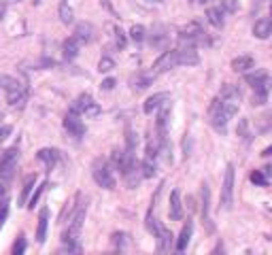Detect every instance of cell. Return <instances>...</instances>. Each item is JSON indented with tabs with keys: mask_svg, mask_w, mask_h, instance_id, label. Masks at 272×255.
<instances>
[{
	"mask_svg": "<svg viewBox=\"0 0 272 255\" xmlns=\"http://www.w3.org/2000/svg\"><path fill=\"white\" fill-rule=\"evenodd\" d=\"M168 115H170V105H162V111L157 115V138L164 140L166 138V121H168Z\"/></svg>",
	"mask_w": 272,
	"mask_h": 255,
	"instance_id": "d6986e66",
	"label": "cell"
},
{
	"mask_svg": "<svg viewBox=\"0 0 272 255\" xmlns=\"http://www.w3.org/2000/svg\"><path fill=\"white\" fill-rule=\"evenodd\" d=\"M17 160H19V149L17 147L7 149L5 153H0V168L3 166H13V164H17Z\"/></svg>",
	"mask_w": 272,
	"mask_h": 255,
	"instance_id": "603a6c76",
	"label": "cell"
},
{
	"mask_svg": "<svg viewBox=\"0 0 272 255\" xmlns=\"http://www.w3.org/2000/svg\"><path fill=\"white\" fill-rule=\"evenodd\" d=\"M232 204H234V164H228L224 175V187H221V207L230 211Z\"/></svg>",
	"mask_w": 272,
	"mask_h": 255,
	"instance_id": "277c9868",
	"label": "cell"
},
{
	"mask_svg": "<svg viewBox=\"0 0 272 255\" xmlns=\"http://www.w3.org/2000/svg\"><path fill=\"white\" fill-rule=\"evenodd\" d=\"M79 47H81V43L75 38V36H70L66 38L64 43H62V51H64V58L66 60H75L79 56Z\"/></svg>",
	"mask_w": 272,
	"mask_h": 255,
	"instance_id": "ffe728a7",
	"label": "cell"
},
{
	"mask_svg": "<svg viewBox=\"0 0 272 255\" xmlns=\"http://www.w3.org/2000/svg\"><path fill=\"white\" fill-rule=\"evenodd\" d=\"M145 36H147V30H145V26H132V30H130V38L134 40V43H143L145 40Z\"/></svg>",
	"mask_w": 272,
	"mask_h": 255,
	"instance_id": "4dcf8cb0",
	"label": "cell"
},
{
	"mask_svg": "<svg viewBox=\"0 0 272 255\" xmlns=\"http://www.w3.org/2000/svg\"><path fill=\"white\" fill-rule=\"evenodd\" d=\"M253 66H255V60L251 56H238L232 60V70H234V73H245V70L253 68Z\"/></svg>",
	"mask_w": 272,
	"mask_h": 255,
	"instance_id": "ac0fdd59",
	"label": "cell"
},
{
	"mask_svg": "<svg viewBox=\"0 0 272 255\" xmlns=\"http://www.w3.org/2000/svg\"><path fill=\"white\" fill-rule=\"evenodd\" d=\"M100 87H102L104 91H111V89L115 87V79H111V77H108V79H104V81H102V85H100Z\"/></svg>",
	"mask_w": 272,
	"mask_h": 255,
	"instance_id": "7bdbcfd3",
	"label": "cell"
},
{
	"mask_svg": "<svg viewBox=\"0 0 272 255\" xmlns=\"http://www.w3.org/2000/svg\"><path fill=\"white\" fill-rule=\"evenodd\" d=\"M245 81H247V83L253 87V89H259V87L270 89V77H268V73H264V70H257V73L247 75Z\"/></svg>",
	"mask_w": 272,
	"mask_h": 255,
	"instance_id": "ba28073f",
	"label": "cell"
},
{
	"mask_svg": "<svg viewBox=\"0 0 272 255\" xmlns=\"http://www.w3.org/2000/svg\"><path fill=\"white\" fill-rule=\"evenodd\" d=\"M168 215H170V219H173V221L183 219V204H181V193H179V189H175L173 193H170Z\"/></svg>",
	"mask_w": 272,
	"mask_h": 255,
	"instance_id": "52a82bcc",
	"label": "cell"
},
{
	"mask_svg": "<svg viewBox=\"0 0 272 255\" xmlns=\"http://www.w3.org/2000/svg\"><path fill=\"white\" fill-rule=\"evenodd\" d=\"M168 100H170V94H166V91H159V94H153L151 98H147L143 111H145V113H153L155 109H159V107H162L164 102H168Z\"/></svg>",
	"mask_w": 272,
	"mask_h": 255,
	"instance_id": "30bf717a",
	"label": "cell"
},
{
	"mask_svg": "<svg viewBox=\"0 0 272 255\" xmlns=\"http://www.w3.org/2000/svg\"><path fill=\"white\" fill-rule=\"evenodd\" d=\"M26 236L24 234H19V238L15 240V244H13V255H22V253H26Z\"/></svg>",
	"mask_w": 272,
	"mask_h": 255,
	"instance_id": "e575fe53",
	"label": "cell"
},
{
	"mask_svg": "<svg viewBox=\"0 0 272 255\" xmlns=\"http://www.w3.org/2000/svg\"><path fill=\"white\" fill-rule=\"evenodd\" d=\"M270 153H272V147H266L264 151H261V156H264V158H268V156H270Z\"/></svg>",
	"mask_w": 272,
	"mask_h": 255,
	"instance_id": "f6af8a7d",
	"label": "cell"
},
{
	"mask_svg": "<svg viewBox=\"0 0 272 255\" xmlns=\"http://www.w3.org/2000/svg\"><path fill=\"white\" fill-rule=\"evenodd\" d=\"M151 81H153L151 75H136V77L130 79V85H132L134 91H143V89H147L151 85Z\"/></svg>",
	"mask_w": 272,
	"mask_h": 255,
	"instance_id": "d4e9b609",
	"label": "cell"
},
{
	"mask_svg": "<svg viewBox=\"0 0 272 255\" xmlns=\"http://www.w3.org/2000/svg\"><path fill=\"white\" fill-rule=\"evenodd\" d=\"M58 17H60V22L66 24V26L75 22V11H73V7H70L66 0H62V3H60V7H58Z\"/></svg>",
	"mask_w": 272,
	"mask_h": 255,
	"instance_id": "44dd1931",
	"label": "cell"
},
{
	"mask_svg": "<svg viewBox=\"0 0 272 255\" xmlns=\"http://www.w3.org/2000/svg\"><path fill=\"white\" fill-rule=\"evenodd\" d=\"M249 121L247 119H240L238 121V130H236V134L240 136V138H245V140H249Z\"/></svg>",
	"mask_w": 272,
	"mask_h": 255,
	"instance_id": "74e56055",
	"label": "cell"
},
{
	"mask_svg": "<svg viewBox=\"0 0 272 255\" xmlns=\"http://www.w3.org/2000/svg\"><path fill=\"white\" fill-rule=\"evenodd\" d=\"M5 3H19V0H5Z\"/></svg>",
	"mask_w": 272,
	"mask_h": 255,
	"instance_id": "bcb514c9",
	"label": "cell"
},
{
	"mask_svg": "<svg viewBox=\"0 0 272 255\" xmlns=\"http://www.w3.org/2000/svg\"><path fill=\"white\" fill-rule=\"evenodd\" d=\"M181 66V56H179V49H170V51H164L162 56H159L155 62H153V70L159 75V73H168V70H173Z\"/></svg>",
	"mask_w": 272,
	"mask_h": 255,
	"instance_id": "5b68a950",
	"label": "cell"
},
{
	"mask_svg": "<svg viewBox=\"0 0 272 255\" xmlns=\"http://www.w3.org/2000/svg\"><path fill=\"white\" fill-rule=\"evenodd\" d=\"M64 128H66L68 134H70V136H75V138H81V136L85 134L83 121L79 119V115H75V113H68V115L64 117Z\"/></svg>",
	"mask_w": 272,
	"mask_h": 255,
	"instance_id": "8992f818",
	"label": "cell"
},
{
	"mask_svg": "<svg viewBox=\"0 0 272 255\" xmlns=\"http://www.w3.org/2000/svg\"><path fill=\"white\" fill-rule=\"evenodd\" d=\"M45 187H47V183H41V185H38V187H36V191L32 193V198H30V204H28V207H30V209H34V204L38 202V198H41V193L45 191Z\"/></svg>",
	"mask_w": 272,
	"mask_h": 255,
	"instance_id": "f35d334b",
	"label": "cell"
},
{
	"mask_svg": "<svg viewBox=\"0 0 272 255\" xmlns=\"http://www.w3.org/2000/svg\"><path fill=\"white\" fill-rule=\"evenodd\" d=\"M196 3H206V0H196Z\"/></svg>",
	"mask_w": 272,
	"mask_h": 255,
	"instance_id": "7dc6e473",
	"label": "cell"
},
{
	"mask_svg": "<svg viewBox=\"0 0 272 255\" xmlns=\"http://www.w3.org/2000/svg\"><path fill=\"white\" fill-rule=\"evenodd\" d=\"M11 132H13V128H11V126H0V142L7 140Z\"/></svg>",
	"mask_w": 272,
	"mask_h": 255,
	"instance_id": "b9f144b4",
	"label": "cell"
},
{
	"mask_svg": "<svg viewBox=\"0 0 272 255\" xmlns=\"http://www.w3.org/2000/svg\"><path fill=\"white\" fill-rule=\"evenodd\" d=\"M157 249L159 251H170V247H173V240H175V236H173V232L170 230H166V228H159V232H157Z\"/></svg>",
	"mask_w": 272,
	"mask_h": 255,
	"instance_id": "2e32d148",
	"label": "cell"
},
{
	"mask_svg": "<svg viewBox=\"0 0 272 255\" xmlns=\"http://www.w3.org/2000/svg\"><path fill=\"white\" fill-rule=\"evenodd\" d=\"M266 100H268V89H266V87L255 89V94H253V107L266 105Z\"/></svg>",
	"mask_w": 272,
	"mask_h": 255,
	"instance_id": "836d02e7",
	"label": "cell"
},
{
	"mask_svg": "<svg viewBox=\"0 0 272 255\" xmlns=\"http://www.w3.org/2000/svg\"><path fill=\"white\" fill-rule=\"evenodd\" d=\"M7 217H9V204H5V207H0V230L5 228Z\"/></svg>",
	"mask_w": 272,
	"mask_h": 255,
	"instance_id": "60d3db41",
	"label": "cell"
},
{
	"mask_svg": "<svg viewBox=\"0 0 272 255\" xmlns=\"http://www.w3.org/2000/svg\"><path fill=\"white\" fill-rule=\"evenodd\" d=\"M92 177H94V181L98 183L100 187H104V189H115V177H113V172H111V168H108V164L102 160V158H98V160H94V164H92Z\"/></svg>",
	"mask_w": 272,
	"mask_h": 255,
	"instance_id": "7a4b0ae2",
	"label": "cell"
},
{
	"mask_svg": "<svg viewBox=\"0 0 272 255\" xmlns=\"http://www.w3.org/2000/svg\"><path fill=\"white\" fill-rule=\"evenodd\" d=\"M272 34V19L270 17H261V19H257L255 22V26H253V36H257V38H268Z\"/></svg>",
	"mask_w": 272,
	"mask_h": 255,
	"instance_id": "8fae6325",
	"label": "cell"
},
{
	"mask_svg": "<svg viewBox=\"0 0 272 255\" xmlns=\"http://www.w3.org/2000/svg\"><path fill=\"white\" fill-rule=\"evenodd\" d=\"M136 142H138V138L134 134V130L130 128V126H126V151L128 153H134L136 151Z\"/></svg>",
	"mask_w": 272,
	"mask_h": 255,
	"instance_id": "f546056e",
	"label": "cell"
},
{
	"mask_svg": "<svg viewBox=\"0 0 272 255\" xmlns=\"http://www.w3.org/2000/svg\"><path fill=\"white\" fill-rule=\"evenodd\" d=\"M219 98H228V100H240V89L232 83H226L219 91Z\"/></svg>",
	"mask_w": 272,
	"mask_h": 255,
	"instance_id": "4316f807",
	"label": "cell"
},
{
	"mask_svg": "<svg viewBox=\"0 0 272 255\" xmlns=\"http://www.w3.org/2000/svg\"><path fill=\"white\" fill-rule=\"evenodd\" d=\"M164 32H166V28L157 26V28H155V34L151 36V45H155V47H164V45H166V40H168V34H164Z\"/></svg>",
	"mask_w": 272,
	"mask_h": 255,
	"instance_id": "f1b7e54d",
	"label": "cell"
},
{
	"mask_svg": "<svg viewBox=\"0 0 272 255\" xmlns=\"http://www.w3.org/2000/svg\"><path fill=\"white\" fill-rule=\"evenodd\" d=\"M19 87V81L13 79V77H7V75H0V89H5V91H11Z\"/></svg>",
	"mask_w": 272,
	"mask_h": 255,
	"instance_id": "1f68e13d",
	"label": "cell"
},
{
	"mask_svg": "<svg viewBox=\"0 0 272 255\" xmlns=\"http://www.w3.org/2000/svg\"><path fill=\"white\" fill-rule=\"evenodd\" d=\"M26 98H28V94H26V89L22 85L11 89V91H7V100H9V105H11V107L22 109L26 105Z\"/></svg>",
	"mask_w": 272,
	"mask_h": 255,
	"instance_id": "7c38bea8",
	"label": "cell"
},
{
	"mask_svg": "<svg viewBox=\"0 0 272 255\" xmlns=\"http://www.w3.org/2000/svg\"><path fill=\"white\" fill-rule=\"evenodd\" d=\"M36 183V175H28L26 181H24V187H22V193H19V207H24V204L28 202L30 193H32V187Z\"/></svg>",
	"mask_w": 272,
	"mask_h": 255,
	"instance_id": "7402d4cb",
	"label": "cell"
},
{
	"mask_svg": "<svg viewBox=\"0 0 272 255\" xmlns=\"http://www.w3.org/2000/svg\"><path fill=\"white\" fill-rule=\"evenodd\" d=\"M47 223H49V211L43 209L38 213V228H36V242L43 244L47 238Z\"/></svg>",
	"mask_w": 272,
	"mask_h": 255,
	"instance_id": "5bb4252c",
	"label": "cell"
},
{
	"mask_svg": "<svg viewBox=\"0 0 272 255\" xmlns=\"http://www.w3.org/2000/svg\"><path fill=\"white\" fill-rule=\"evenodd\" d=\"M191 232H194V226H191V221H187L183 230H181L179 234V238H177V244H175V249L181 253V251H185L187 249V244H189V238H191Z\"/></svg>",
	"mask_w": 272,
	"mask_h": 255,
	"instance_id": "e0dca14e",
	"label": "cell"
},
{
	"mask_svg": "<svg viewBox=\"0 0 272 255\" xmlns=\"http://www.w3.org/2000/svg\"><path fill=\"white\" fill-rule=\"evenodd\" d=\"M36 156H38V160H41V162H45L47 170H53L56 164H58V160H60L58 149H41V151L36 153Z\"/></svg>",
	"mask_w": 272,
	"mask_h": 255,
	"instance_id": "4fadbf2b",
	"label": "cell"
},
{
	"mask_svg": "<svg viewBox=\"0 0 272 255\" xmlns=\"http://www.w3.org/2000/svg\"><path fill=\"white\" fill-rule=\"evenodd\" d=\"M140 175H143L145 179H151V177H155V172H157V166H155V160H151V158H145L143 162H140Z\"/></svg>",
	"mask_w": 272,
	"mask_h": 255,
	"instance_id": "484cf974",
	"label": "cell"
},
{
	"mask_svg": "<svg viewBox=\"0 0 272 255\" xmlns=\"http://www.w3.org/2000/svg\"><path fill=\"white\" fill-rule=\"evenodd\" d=\"M115 45L119 49H124L128 45V36H126V32H124L122 28H115Z\"/></svg>",
	"mask_w": 272,
	"mask_h": 255,
	"instance_id": "8d00e7d4",
	"label": "cell"
},
{
	"mask_svg": "<svg viewBox=\"0 0 272 255\" xmlns=\"http://www.w3.org/2000/svg\"><path fill=\"white\" fill-rule=\"evenodd\" d=\"M249 179H251V183H255V185H259V187H266L268 185V177L261 170H253Z\"/></svg>",
	"mask_w": 272,
	"mask_h": 255,
	"instance_id": "d6a6232c",
	"label": "cell"
},
{
	"mask_svg": "<svg viewBox=\"0 0 272 255\" xmlns=\"http://www.w3.org/2000/svg\"><path fill=\"white\" fill-rule=\"evenodd\" d=\"M208 204H210V189L206 183H202V219L204 223H208V230H213V226H210V219H208Z\"/></svg>",
	"mask_w": 272,
	"mask_h": 255,
	"instance_id": "cb8c5ba5",
	"label": "cell"
},
{
	"mask_svg": "<svg viewBox=\"0 0 272 255\" xmlns=\"http://www.w3.org/2000/svg\"><path fill=\"white\" fill-rule=\"evenodd\" d=\"M111 242H113L117 249H126L128 244H130V234H126V232H113Z\"/></svg>",
	"mask_w": 272,
	"mask_h": 255,
	"instance_id": "83f0119b",
	"label": "cell"
},
{
	"mask_svg": "<svg viewBox=\"0 0 272 255\" xmlns=\"http://www.w3.org/2000/svg\"><path fill=\"white\" fill-rule=\"evenodd\" d=\"M238 113V100H228V98H217L213 102V107H210V115H213V119H210V124H213V128L217 132H221L224 134L226 128H228V121L232 119Z\"/></svg>",
	"mask_w": 272,
	"mask_h": 255,
	"instance_id": "6da1fadb",
	"label": "cell"
},
{
	"mask_svg": "<svg viewBox=\"0 0 272 255\" xmlns=\"http://www.w3.org/2000/svg\"><path fill=\"white\" fill-rule=\"evenodd\" d=\"M5 204H9V189L7 185H0V207H5Z\"/></svg>",
	"mask_w": 272,
	"mask_h": 255,
	"instance_id": "ab89813d",
	"label": "cell"
},
{
	"mask_svg": "<svg viewBox=\"0 0 272 255\" xmlns=\"http://www.w3.org/2000/svg\"><path fill=\"white\" fill-rule=\"evenodd\" d=\"M115 68V62H113V60H111V58H100V62H98V70H100V73H108V70H113Z\"/></svg>",
	"mask_w": 272,
	"mask_h": 255,
	"instance_id": "d590c367",
	"label": "cell"
},
{
	"mask_svg": "<svg viewBox=\"0 0 272 255\" xmlns=\"http://www.w3.org/2000/svg\"><path fill=\"white\" fill-rule=\"evenodd\" d=\"M5 11H7V3L5 0H0V22L5 19Z\"/></svg>",
	"mask_w": 272,
	"mask_h": 255,
	"instance_id": "ee69618b",
	"label": "cell"
},
{
	"mask_svg": "<svg viewBox=\"0 0 272 255\" xmlns=\"http://www.w3.org/2000/svg\"><path fill=\"white\" fill-rule=\"evenodd\" d=\"M226 11L221 7H210L208 11H206V19L210 22V26H215V28H224L226 24Z\"/></svg>",
	"mask_w": 272,
	"mask_h": 255,
	"instance_id": "9a60e30c",
	"label": "cell"
},
{
	"mask_svg": "<svg viewBox=\"0 0 272 255\" xmlns=\"http://www.w3.org/2000/svg\"><path fill=\"white\" fill-rule=\"evenodd\" d=\"M155 3H164V0H155Z\"/></svg>",
	"mask_w": 272,
	"mask_h": 255,
	"instance_id": "c3c4849f",
	"label": "cell"
},
{
	"mask_svg": "<svg viewBox=\"0 0 272 255\" xmlns=\"http://www.w3.org/2000/svg\"><path fill=\"white\" fill-rule=\"evenodd\" d=\"M94 32H96V30H94V26L92 24H89V22H81V24H77V28H75V38L79 40V43H89V40H92L94 38Z\"/></svg>",
	"mask_w": 272,
	"mask_h": 255,
	"instance_id": "9c48e42d",
	"label": "cell"
},
{
	"mask_svg": "<svg viewBox=\"0 0 272 255\" xmlns=\"http://www.w3.org/2000/svg\"><path fill=\"white\" fill-rule=\"evenodd\" d=\"M70 113L75 115H83V117H98L102 113V109H100L98 102L89 96V94H81L75 102L73 107H70Z\"/></svg>",
	"mask_w": 272,
	"mask_h": 255,
	"instance_id": "3957f363",
	"label": "cell"
}]
</instances>
